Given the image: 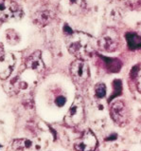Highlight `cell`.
I'll return each instance as SVG.
<instances>
[{
  "label": "cell",
  "instance_id": "4",
  "mask_svg": "<svg viewBox=\"0 0 141 151\" xmlns=\"http://www.w3.org/2000/svg\"><path fill=\"white\" fill-rule=\"evenodd\" d=\"M70 74L76 84L83 86L87 83L90 77L89 66L82 59H77L70 66Z\"/></svg>",
  "mask_w": 141,
  "mask_h": 151
},
{
  "label": "cell",
  "instance_id": "9",
  "mask_svg": "<svg viewBox=\"0 0 141 151\" xmlns=\"http://www.w3.org/2000/svg\"><path fill=\"white\" fill-rule=\"evenodd\" d=\"M54 18V12L50 9H41L33 14V22L39 27L48 25Z\"/></svg>",
  "mask_w": 141,
  "mask_h": 151
},
{
  "label": "cell",
  "instance_id": "8",
  "mask_svg": "<svg viewBox=\"0 0 141 151\" xmlns=\"http://www.w3.org/2000/svg\"><path fill=\"white\" fill-rule=\"evenodd\" d=\"M110 114L116 123L119 124H124L128 118V115H127L128 111H127L126 106L124 105V103L122 101L114 103L112 105V107H111Z\"/></svg>",
  "mask_w": 141,
  "mask_h": 151
},
{
  "label": "cell",
  "instance_id": "25",
  "mask_svg": "<svg viewBox=\"0 0 141 151\" xmlns=\"http://www.w3.org/2000/svg\"><path fill=\"white\" fill-rule=\"evenodd\" d=\"M2 148V145L1 144H0V149H1Z\"/></svg>",
  "mask_w": 141,
  "mask_h": 151
},
{
  "label": "cell",
  "instance_id": "19",
  "mask_svg": "<svg viewBox=\"0 0 141 151\" xmlns=\"http://www.w3.org/2000/svg\"><path fill=\"white\" fill-rule=\"evenodd\" d=\"M127 6L131 8H137L141 5V0H122Z\"/></svg>",
  "mask_w": 141,
  "mask_h": 151
},
{
  "label": "cell",
  "instance_id": "13",
  "mask_svg": "<svg viewBox=\"0 0 141 151\" xmlns=\"http://www.w3.org/2000/svg\"><path fill=\"white\" fill-rule=\"evenodd\" d=\"M100 58L104 61L106 68L111 71V72H118L120 70L121 68V62L120 60H118L117 58H108L105 56L100 55Z\"/></svg>",
  "mask_w": 141,
  "mask_h": 151
},
{
  "label": "cell",
  "instance_id": "12",
  "mask_svg": "<svg viewBox=\"0 0 141 151\" xmlns=\"http://www.w3.org/2000/svg\"><path fill=\"white\" fill-rule=\"evenodd\" d=\"M105 18L108 24H117L121 19V14L119 10L115 6H109L106 11Z\"/></svg>",
  "mask_w": 141,
  "mask_h": 151
},
{
  "label": "cell",
  "instance_id": "16",
  "mask_svg": "<svg viewBox=\"0 0 141 151\" xmlns=\"http://www.w3.org/2000/svg\"><path fill=\"white\" fill-rule=\"evenodd\" d=\"M6 39L7 42L10 45H17L21 40V37L19 35V33L17 32L15 29H9L6 31Z\"/></svg>",
  "mask_w": 141,
  "mask_h": 151
},
{
  "label": "cell",
  "instance_id": "24",
  "mask_svg": "<svg viewBox=\"0 0 141 151\" xmlns=\"http://www.w3.org/2000/svg\"><path fill=\"white\" fill-rule=\"evenodd\" d=\"M2 22H3V21H2V20H0V27H1V24H2Z\"/></svg>",
  "mask_w": 141,
  "mask_h": 151
},
{
  "label": "cell",
  "instance_id": "15",
  "mask_svg": "<svg viewBox=\"0 0 141 151\" xmlns=\"http://www.w3.org/2000/svg\"><path fill=\"white\" fill-rule=\"evenodd\" d=\"M69 5L71 11L74 14H79L86 9V0H69Z\"/></svg>",
  "mask_w": 141,
  "mask_h": 151
},
{
  "label": "cell",
  "instance_id": "22",
  "mask_svg": "<svg viewBox=\"0 0 141 151\" xmlns=\"http://www.w3.org/2000/svg\"><path fill=\"white\" fill-rule=\"evenodd\" d=\"M137 88H138V90L141 91V70H139L138 74H137Z\"/></svg>",
  "mask_w": 141,
  "mask_h": 151
},
{
  "label": "cell",
  "instance_id": "17",
  "mask_svg": "<svg viewBox=\"0 0 141 151\" xmlns=\"http://www.w3.org/2000/svg\"><path fill=\"white\" fill-rule=\"evenodd\" d=\"M122 92V83L121 80L116 79L113 82V93L111 94V96L109 98V101L113 100L114 98L118 97V95H120Z\"/></svg>",
  "mask_w": 141,
  "mask_h": 151
},
{
  "label": "cell",
  "instance_id": "3",
  "mask_svg": "<svg viewBox=\"0 0 141 151\" xmlns=\"http://www.w3.org/2000/svg\"><path fill=\"white\" fill-rule=\"evenodd\" d=\"M84 118V105L83 100L80 96H77L73 104L68 109L66 116V122L68 126L76 127L83 122Z\"/></svg>",
  "mask_w": 141,
  "mask_h": 151
},
{
  "label": "cell",
  "instance_id": "18",
  "mask_svg": "<svg viewBox=\"0 0 141 151\" xmlns=\"http://www.w3.org/2000/svg\"><path fill=\"white\" fill-rule=\"evenodd\" d=\"M95 93L98 98H103L106 95V86L103 83H99L95 87Z\"/></svg>",
  "mask_w": 141,
  "mask_h": 151
},
{
  "label": "cell",
  "instance_id": "10",
  "mask_svg": "<svg viewBox=\"0 0 141 151\" xmlns=\"http://www.w3.org/2000/svg\"><path fill=\"white\" fill-rule=\"evenodd\" d=\"M26 66L36 72H42L45 70V64L42 60L41 51L36 50L26 59Z\"/></svg>",
  "mask_w": 141,
  "mask_h": 151
},
{
  "label": "cell",
  "instance_id": "14",
  "mask_svg": "<svg viewBox=\"0 0 141 151\" xmlns=\"http://www.w3.org/2000/svg\"><path fill=\"white\" fill-rule=\"evenodd\" d=\"M32 145V142L28 139H16L12 142L11 148L14 151H23L26 149L31 148Z\"/></svg>",
  "mask_w": 141,
  "mask_h": 151
},
{
  "label": "cell",
  "instance_id": "20",
  "mask_svg": "<svg viewBox=\"0 0 141 151\" xmlns=\"http://www.w3.org/2000/svg\"><path fill=\"white\" fill-rule=\"evenodd\" d=\"M66 103V98L65 96H58L55 100V104L58 106H63Z\"/></svg>",
  "mask_w": 141,
  "mask_h": 151
},
{
  "label": "cell",
  "instance_id": "7",
  "mask_svg": "<svg viewBox=\"0 0 141 151\" xmlns=\"http://www.w3.org/2000/svg\"><path fill=\"white\" fill-rule=\"evenodd\" d=\"M98 141L96 136L91 131H86L75 144V148L78 151H94L97 147Z\"/></svg>",
  "mask_w": 141,
  "mask_h": 151
},
{
  "label": "cell",
  "instance_id": "5",
  "mask_svg": "<svg viewBox=\"0 0 141 151\" xmlns=\"http://www.w3.org/2000/svg\"><path fill=\"white\" fill-rule=\"evenodd\" d=\"M98 45L101 50L108 51V52H113L118 48L119 45L118 33L117 32L116 29L112 28L107 29L99 38Z\"/></svg>",
  "mask_w": 141,
  "mask_h": 151
},
{
  "label": "cell",
  "instance_id": "1",
  "mask_svg": "<svg viewBox=\"0 0 141 151\" xmlns=\"http://www.w3.org/2000/svg\"><path fill=\"white\" fill-rule=\"evenodd\" d=\"M94 38L83 32H76L68 36L66 45L68 51L78 59H85L89 57L94 51Z\"/></svg>",
  "mask_w": 141,
  "mask_h": 151
},
{
  "label": "cell",
  "instance_id": "11",
  "mask_svg": "<svg viewBox=\"0 0 141 151\" xmlns=\"http://www.w3.org/2000/svg\"><path fill=\"white\" fill-rule=\"evenodd\" d=\"M128 48L131 50H136L141 49V36L136 32H127L125 34Z\"/></svg>",
  "mask_w": 141,
  "mask_h": 151
},
{
  "label": "cell",
  "instance_id": "6",
  "mask_svg": "<svg viewBox=\"0 0 141 151\" xmlns=\"http://www.w3.org/2000/svg\"><path fill=\"white\" fill-rule=\"evenodd\" d=\"M16 63L14 54L3 52L0 54V79L6 80L11 76Z\"/></svg>",
  "mask_w": 141,
  "mask_h": 151
},
{
  "label": "cell",
  "instance_id": "21",
  "mask_svg": "<svg viewBox=\"0 0 141 151\" xmlns=\"http://www.w3.org/2000/svg\"><path fill=\"white\" fill-rule=\"evenodd\" d=\"M63 32H65V34L66 36H70L73 34L74 32L72 31V29L67 24H65V26H63Z\"/></svg>",
  "mask_w": 141,
  "mask_h": 151
},
{
  "label": "cell",
  "instance_id": "2",
  "mask_svg": "<svg viewBox=\"0 0 141 151\" xmlns=\"http://www.w3.org/2000/svg\"><path fill=\"white\" fill-rule=\"evenodd\" d=\"M24 15L21 6L12 0H0V20H18Z\"/></svg>",
  "mask_w": 141,
  "mask_h": 151
},
{
  "label": "cell",
  "instance_id": "23",
  "mask_svg": "<svg viewBox=\"0 0 141 151\" xmlns=\"http://www.w3.org/2000/svg\"><path fill=\"white\" fill-rule=\"evenodd\" d=\"M117 139V135L116 134H113V136H109L107 139H106V141H114V140H116Z\"/></svg>",
  "mask_w": 141,
  "mask_h": 151
}]
</instances>
